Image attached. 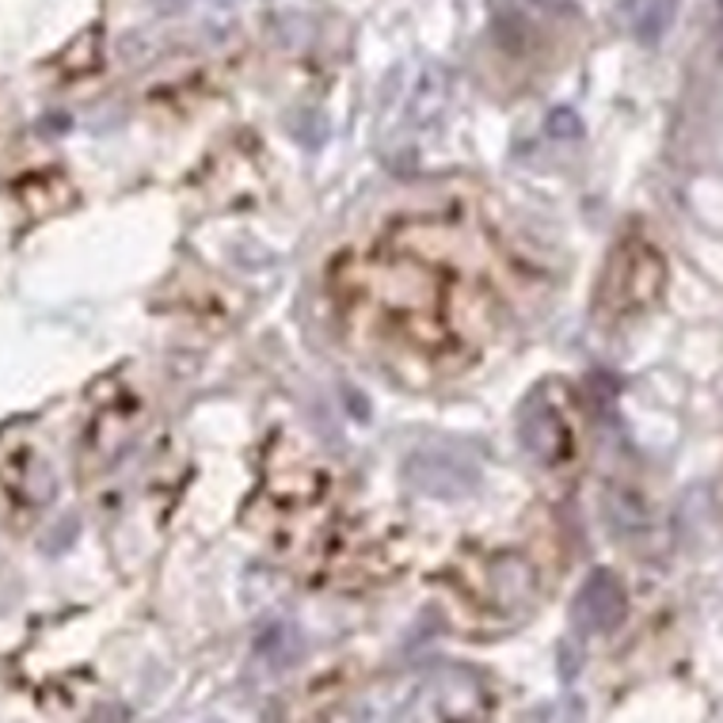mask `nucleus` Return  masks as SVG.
I'll return each mask as SVG.
<instances>
[{
  "label": "nucleus",
  "instance_id": "0eeeda50",
  "mask_svg": "<svg viewBox=\"0 0 723 723\" xmlns=\"http://www.w3.org/2000/svg\"><path fill=\"white\" fill-rule=\"evenodd\" d=\"M76 526H81V522H76V514H69L65 518V529H53L50 537H46V552H58V549H65L69 544V537H76Z\"/></svg>",
  "mask_w": 723,
  "mask_h": 723
},
{
  "label": "nucleus",
  "instance_id": "7ed1b4c3",
  "mask_svg": "<svg viewBox=\"0 0 723 723\" xmlns=\"http://www.w3.org/2000/svg\"><path fill=\"white\" fill-rule=\"evenodd\" d=\"M625 610L628 598L621 579L613 572H605V567H598V572L587 575V583L579 587V598H575V625L590 636L613 633L625 621Z\"/></svg>",
  "mask_w": 723,
  "mask_h": 723
},
{
  "label": "nucleus",
  "instance_id": "f257e3e1",
  "mask_svg": "<svg viewBox=\"0 0 723 723\" xmlns=\"http://www.w3.org/2000/svg\"><path fill=\"white\" fill-rule=\"evenodd\" d=\"M666 259L655 244L644 233L621 236V244L613 248L610 264L602 274V290H598V313L610 320L636 317V313L651 309L666 290Z\"/></svg>",
  "mask_w": 723,
  "mask_h": 723
},
{
  "label": "nucleus",
  "instance_id": "39448f33",
  "mask_svg": "<svg viewBox=\"0 0 723 723\" xmlns=\"http://www.w3.org/2000/svg\"><path fill=\"white\" fill-rule=\"evenodd\" d=\"M407 480L427 495L457 499L476 488V468L461 465L457 457H442V453H415L407 461Z\"/></svg>",
  "mask_w": 723,
  "mask_h": 723
},
{
  "label": "nucleus",
  "instance_id": "f03ea898",
  "mask_svg": "<svg viewBox=\"0 0 723 723\" xmlns=\"http://www.w3.org/2000/svg\"><path fill=\"white\" fill-rule=\"evenodd\" d=\"M518 442L537 465L560 468L575 457V434L549 392H534L518 412Z\"/></svg>",
  "mask_w": 723,
  "mask_h": 723
},
{
  "label": "nucleus",
  "instance_id": "20e7f679",
  "mask_svg": "<svg viewBox=\"0 0 723 723\" xmlns=\"http://www.w3.org/2000/svg\"><path fill=\"white\" fill-rule=\"evenodd\" d=\"M0 480L20 499H30V503H46L53 495V473L46 468V461L38 457L30 442L12 445V438L0 442Z\"/></svg>",
  "mask_w": 723,
  "mask_h": 723
},
{
  "label": "nucleus",
  "instance_id": "423d86ee",
  "mask_svg": "<svg viewBox=\"0 0 723 723\" xmlns=\"http://www.w3.org/2000/svg\"><path fill=\"white\" fill-rule=\"evenodd\" d=\"M544 130H549V137H560V142H567V137H579L583 134V122H579V114H575V111L560 107V111L549 114Z\"/></svg>",
  "mask_w": 723,
  "mask_h": 723
}]
</instances>
